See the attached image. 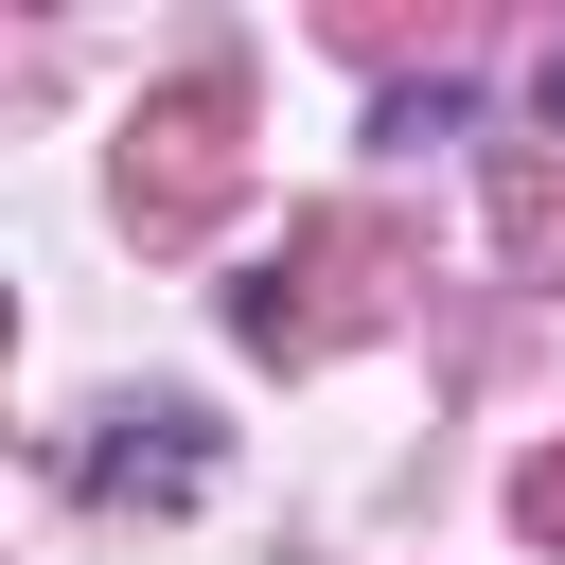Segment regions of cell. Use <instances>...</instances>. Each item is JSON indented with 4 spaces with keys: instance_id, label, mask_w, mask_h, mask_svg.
Here are the masks:
<instances>
[{
    "instance_id": "6da1fadb",
    "label": "cell",
    "mask_w": 565,
    "mask_h": 565,
    "mask_svg": "<svg viewBox=\"0 0 565 565\" xmlns=\"http://www.w3.org/2000/svg\"><path fill=\"white\" fill-rule=\"evenodd\" d=\"M547 124H565V53H547Z\"/></svg>"
}]
</instances>
